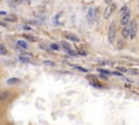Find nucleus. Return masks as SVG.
I'll return each mask as SVG.
<instances>
[{
    "label": "nucleus",
    "mask_w": 139,
    "mask_h": 125,
    "mask_svg": "<svg viewBox=\"0 0 139 125\" xmlns=\"http://www.w3.org/2000/svg\"><path fill=\"white\" fill-rule=\"evenodd\" d=\"M49 47H50V49H51V50H55V51L60 49L59 45H58V44H55V42H52V44H50V45H49Z\"/></svg>",
    "instance_id": "obj_21"
},
{
    "label": "nucleus",
    "mask_w": 139,
    "mask_h": 125,
    "mask_svg": "<svg viewBox=\"0 0 139 125\" xmlns=\"http://www.w3.org/2000/svg\"><path fill=\"white\" fill-rule=\"evenodd\" d=\"M88 55V51L84 50V49H79L77 50V56H82V57H86Z\"/></svg>",
    "instance_id": "obj_20"
},
{
    "label": "nucleus",
    "mask_w": 139,
    "mask_h": 125,
    "mask_svg": "<svg viewBox=\"0 0 139 125\" xmlns=\"http://www.w3.org/2000/svg\"><path fill=\"white\" fill-rule=\"evenodd\" d=\"M100 77H101V78H102V79H103V81H108V79H109V78H108V76H106V75H102V74H101V75H100Z\"/></svg>",
    "instance_id": "obj_27"
},
{
    "label": "nucleus",
    "mask_w": 139,
    "mask_h": 125,
    "mask_svg": "<svg viewBox=\"0 0 139 125\" xmlns=\"http://www.w3.org/2000/svg\"><path fill=\"white\" fill-rule=\"evenodd\" d=\"M129 27V39H135L136 35H137V23L136 21H131L128 24Z\"/></svg>",
    "instance_id": "obj_3"
},
{
    "label": "nucleus",
    "mask_w": 139,
    "mask_h": 125,
    "mask_svg": "<svg viewBox=\"0 0 139 125\" xmlns=\"http://www.w3.org/2000/svg\"><path fill=\"white\" fill-rule=\"evenodd\" d=\"M138 9H139V2H138Z\"/></svg>",
    "instance_id": "obj_29"
},
{
    "label": "nucleus",
    "mask_w": 139,
    "mask_h": 125,
    "mask_svg": "<svg viewBox=\"0 0 139 125\" xmlns=\"http://www.w3.org/2000/svg\"><path fill=\"white\" fill-rule=\"evenodd\" d=\"M98 71L99 72L102 74V75H106V76H110V75H112V72H110L109 70H106V69H98Z\"/></svg>",
    "instance_id": "obj_17"
},
{
    "label": "nucleus",
    "mask_w": 139,
    "mask_h": 125,
    "mask_svg": "<svg viewBox=\"0 0 139 125\" xmlns=\"http://www.w3.org/2000/svg\"><path fill=\"white\" fill-rule=\"evenodd\" d=\"M4 20L9 23H15L17 21V15L16 14H9L4 17Z\"/></svg>",
    "instance_id": "obj_9"
},
{
    "label": "nucleus",
    "mask_w": 139,
    "mask_h": 125,
    "mask_svg": "<svg viewBox=\"0 0 139 125\" xmlns=\"http://www.w3.org/2000/svg\"><path fill=\"white\" fill-rule=\"evenodd\" d=\"M121 36H122V38L124 40L125 39H129V27H128V25L124 26V27L121 28Z\"/></svg>",
    "instance_id": "obj_7"
},
{
    "label": "nucleus",
    "mask_w": 139,
    "mask_h": 125,
    "mask_svg": "<svg viewBox=\"0 0 139 125\" xmlns=\"http://www.w3.org/2000/svg\"><path fill=\"white\" fill-rule=\"evenodd\" d=\"M117 38V30H116V25L114 22H112L109 25L108 28V40L110 44H114V41Z\"/></svg>",
    "instance_id": "obj_1"
},
{
    "label": "nucleus",
    "mask_w": 139,
    "mask_h": 125,
    "mask_svg": "<svg viewBox=\"0 0 139 125\" xmlns=\"http://www.w3.org/2000/svg\"><path fill=\"white\" fill-rule=\"evenodd\" d=\"M61 44V47L65 50V51H68V50H71L72 49V46H71V44L70 42H66V41H61L60 42Z\"/></svg>",
    "instance_id": "obj_15"
},
{
    "label": "nucleus",
    "mask_w": 139,
    "mask_h": 125,
    "mask_svg": "<svg viewBox=\"0 0 139 125\" xmlns=\"http://www.w3.org/2000/svg\"><path fill=\"white\" fill-rule=\"evenodd\" d=\"M44 64L45 65H48V66H54L55 65V63L53 61H51V60H45L44 61Z\"/></svg>",
    "instance_id": "obj_22"
},
{
    "label": "nucleus",
    "mask_w": 139,
    "mask_h": 125,
    "mask_svg": "<svg viewBox=\"0 0 139 125\" xmlns=\"http://www.w3.org/2000/svg\"><path fill=\"white\" fill-rule=\"evenodd\" d=\"M112 75H114V76H122V73L117 72V71H114V72H112Z\"/></svg>",
    "instance_id": "obj_26"
},
{
    "label": "nucleus",
    "mask_w": 139,
    "mask_h": 125,
    "mask_svg": "<svg viewBox=\"0 0 139 125\" xmlns=\"http://www.w3.org/2000/svg\"><path fill=\"white\" fill-rule=\"evenodd\" d=\"M66 53H68V55H70V56H72V57H76V56H77V51H74L73 49L68 50Z\"/></svg>",
    "instance_id": "obj_25"
},
{
    "label": "nucleus",
    "mask_w": 139,
    "mask_h": 125,
    "mask_svg": "<svg viewBox=\"0 0 139 125\" xmlns=\"http://www.w3.org/2000/svg\"><path fill=\"white\" fill-rule=\"evenodd\" d=\"M20 82H21L20 78H17V77H11V78H9L8 81H7V84L10 85V86H14V85L18 84Z\"/></svg>",
    "instance_id": "obj_11"
},
{
    "label": "nucleus",
    "mask_w": 139,
    "mask_h": 125,
    "mask_svg": "<svg viewBox=\"0 0 139 125\" xmlns=\"http://www.w3.org/2000/svg\"><path fill=\"white\" fill-rule=\"evenodd\" d=\"M71 66H72L73 69L77 70L78 72H82V73H88V70H87L86 68H83V66H80V65H77V64H72Z\"/></svg>",
    "instance_id": "obj_12"
},
{
    "label": "nucleus",
    "mask_w": 139,
    "mask_h": 125,
    "mask_svg": "<svg viewBox=\"0 0 139 125\" xmlns=\"http://www.w3.org/2000/svg\"><path fill=\"white\" fill-rule=\"evenodd\" d=\"M129 22H131V10H129L126 14H124L123 16L119 17V24H121L122 27L127 26L129 24Z\"/></svg>",
    "instance_id": "obj_4"
},
{
    "label": "nucleus",
    "mask_w": 139,
    "mask_h": 125,
    "mask_svg": "<svg viewBox=\"0 0 139 125\" xmlns=\"http://www.w3.org/2000/svg\"><path fill=\"white\" fill-rule=\"evenodd\" d=\"M8 53H9V51L6 48V46L2 44H0V56H7Z\"/></svg>",
    "instance_id": "obj_16"
},
{
    "label": "nucleus",
    "mask_w": 139,
    "mask_h": 125,
    "mask_svg": "<svg viewBox=\"0 0 139 125\" xmlns=\"http://www.w3.org/2000/svg\"><path fill=\"white\" fill-rule=\"evenodd\" d=\"M18 60L20 61H22V62H30V58H27V57H25V56H18Z\"/></svg>",
    "instance_id": "obj_24"
},
{
    "label": "nucleus",
    "mask_w": 139,
    "mask_h": 125,
    "mask_svg": "<svg viewBox=\"0 0 139 125\" xmlns=\"http://www.w3.org/2000/svg\"><path fill=\"white\" fill-rule=\"evenodd\" d=\"M24 37H25V40H26V41H27V40H30V41H32V42H35V41H37V38H36V37H34V36H31V35H28V34L24 35Z\"/></svg>",
    "instance_id": "obj_19"
},
{
    "label": "nucleus",
    "mask_w": 139,
    "mask_h": 125,
    "mask_svg": "<svg viewBox=\"0 0 139 125\" xmlns=\"http://www.w3.org/2000/svg\"><path fill=\"white\" fill-rule=\"evenodd\" d=\"M95 16H96V14H95V9L94 8H89L88 11H87V17H88L89 20H91V19H94Z\"/></svg>",
    "instance_id": "obj_13"
},
{
    "label": "nucleus",
    "mask_w": 139,
    "mask_h": 125,
    "mask_svg": "<svg viewBox=\"0 0 139 125\" xmlns=\"http://www.w3.org/2000/svg\"><path fill=\"white\" fill-rule=\"evenodd\" d=\"M124 47H125V40H124L122 37L116 38V48H117L118 50H122Z\"/></svg>",
    "instance_id": "obj_8"
},
{
    "label": "nucleus",
    "mask_w": 139,
    "mask_h": 125,
    "mask_svg": "<svg viewBox=\"0 0 139 125\" xmlns=\"http://www.w3.org/2000/svg\"><path fill=\"white\" fill-rule=\"evenodd\" d=\"M116 10V4L115 3H109L107 6V8L104 9V12H103V19L108 20L109 17L112 16V14L115 12Z\"/></svg>",
    "instance_id": "obj_2"
},
{
    "label": "nucleus",
    "mask_w": 139,
    "mask_h": 125,
    "mask_svg": "<svg viewBox=\"0 0 139 125\" xmlns=\"http://www.w3.org/2000/svg\"><path fill=\"white\" fill-rule=\"evenodd\" d=\"M116 70H117V72H119V73H126V72H128V70L126 68H123V66H117Z\"/></svg>",
    "instance_id": "obj_23"
},
{
    "label": "nucleus",
    "mask_w": 139,
    "mask_h": 125,
    "mask_svg": "<svg viewBox=\"0 0 139 125\" xmlns=\"http://www.w3.org/2000/svg\"><path fill=\"white\" fill-rule=\"evenodd\" d=\"M65 38L69 40V41H73V42H78L79 41V38L74 34H66L65 35Z\"/></svg>",
    "instance_id": "obj_10"
},
{
    "label": "nucleus",
    "mask_w": 139,
    "mask_h": 125,
    "mask_svg": "<svg viewBox=\"0 0 139 125\" xmlns=\"http://www.w3.org/2000/svg\"><path fill=\"white\" fill-rule=\"evenodd\" d=\"M11 96V92L10 90H2L0 92V102H4L7 101Z\"/></svg>",
    "instance_id": "obj_5"
},
{
    "label": "nucleus",
    "mask_w": 139,
    "mask_h": 125,
    "mask_svg": "<svg viewBox=\"0 0 139 125\" xmlns=\"http://www.w3.org/2000/svg\"><path fill=\"white\" fill-rule=\"evenodd\" d=\"M128 11H129L128 7H127V6H123L121 9H119V11H118V15H119V17H121V16H123L124 14H126Z\"/></svg>",
    "instance_id": "obj_14"
},
{
    "label": "nucleus",
    "mask_w": 139,
    "mask_h": 125,
    "mask_svg": "<svg viewBox=\"0 0 139 125\" xmlns=\"http://www.w3.org/2000/svg\"><path fill=\"white\" fill-rule=\"evenodd\" d=\"M16 46H17L18 48L23 49V50L28 49V48H30L28 42H27L26 40H24V39H17V40H16Z\"/></svg>",
    "instance_id": "obj_6"
},
{
    "label": "nucleus",
    "mask_w": 139,
    "mask_h": 125,
    "mask_svg": "<svg viewBox=\"0 0 139 125\" xmlns=\"http://www.w3.org/2000/svg\"><path fill=\"white\" fill-rule=\"evenodd\" d=\"M89 83H90V85H91L92 87H95V88H103V85L100 84L98 81H95V82H94V81H90Z\"/></svg>",
    "instance_id": "obj_18"
},
{
    "label": "nucleus",
    "mask_w": 139,
    "mask_h": 125,
    "mask_svg": "<svg viewBox=\"0 0 139 125\" xmlns=\"http://www.w3.org/2000/svg\"><path fill=\"white\" fill-rule=\"evenodd\" d=\"M0 74H1V66H0Z\"/></svg>",
    "instance_id": "obj_28"
}]
</instances>
